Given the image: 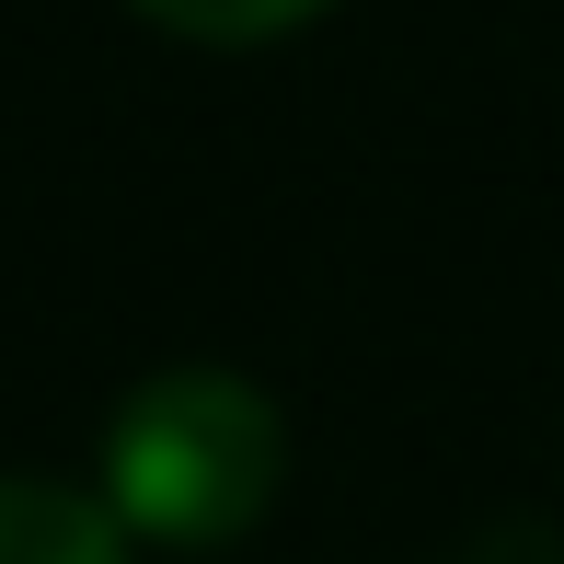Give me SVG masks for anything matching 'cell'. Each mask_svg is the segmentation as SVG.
Returning <instances> with one entry per match:
<instances>
[{
    "mask_svg": "<svg viewBox=\"0 0 564 564\" xmlns=\"http://www.w3.org/2000/svg\"><path fill=\"white\" fill-rule=\"evenodd\" d=\"M0 564H127V519L82 484L0 473Z\"/></svg>",
    "mask_w": 564,
    "mask_h": 564,
    "instance_id": "2",
    "label": "cell"
},
{
    "mask_svg": "<svg viewBox=\"0 0 564 564\" xmlns=\"http://www.w3.org/2000/svg\"><path fill=\"white\" fill-rule=\"evenodd\" d=\"M162 35H196V46H253V35H300L312 12L335 0H139Z\"/></svg>",
    "mask_w": 564,
    "mask_h": 564,
    "instance_id": "3",
    "label": "cell"
},
{
    "mask_svg": "<svg viewBox=\"0 0 564 564\" xmlns=\"http://www.w3.org/2000/svg\"><path fill=\"white\" fill-rule=\"evenodd\" d=\"M276 403L230 369H162L105 426V507L150 542H230L276 496Z\"/></svg>",
    "mask_w": 564,
    "mask_h": 564,
    "instance_id": "1",
    "label": "cell"
}]
</instances>
